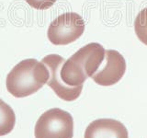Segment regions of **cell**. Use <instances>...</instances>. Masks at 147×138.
<instances>
[{
	"label": "cell",
	"instance_id": "8",
	"mask_svg": "<svg viewBox=\"0 0 147 138\" xmlns=\"http://www.w3.org/2000/svg\"><path fill=\"white\" fill-rule=\"evenodd\" d=\"M16 123V115L13 109L0 99V136L11 133Z\"/></svg>",
	"mask_w": 147,
	"mask_h": 138
},
{
	"label": "cell",
	"instance_id": "5",
	"mask_svg": "<svg viewBox=\"0 0 147 138\" xmlns=\"http://www.w3.org/2000/svg\"><path fill=\"white\" fill-rule=\"evenodd\" d=\"M126 72V61L116 50H106L105 58L92 79L98 85L112 86L121 79Z\"/></svg>",
	"mask_w": 147,
	"mask_h": 138
},
{
	"label": "cell",
	"instance_id": "1",
	"mask_svg": "<svg viewBox=\"0 0 147 138\" xmlns=\"http://www.w3.org/2000/svg\"><path fill=\"white\" fill-rule=\"evenodd\" d=\"M106 50L98 43H91L80 48L64 61L60 69V77L72 87H83L85 81L98 70L105 58Z\"/></svg>",
	"mask_w": 147,
	"mask_h": 138
},
{
	"label": "cell",
	"instance_id": "7",
	"mask_svg": "<svg viewBox=\"0 0 147 138\" xmlns=\"http://www.w3.org/2000/svg\"><path fill=\"white\" fill-rule=\"evenodd\" d=\"M84 138H129L125 125L114 119H98L86 127Z\"/></svg>",
	"mask_w": 147,
	"mask_h": 138
},
{
	"label": "cell",
	"instance_id": "6",
	"mask_svg": "<svg viewBox=\"0 0 147 138\" xmlns=\"http://www.w3.org/2000/svg\"><path fill=\"white\" fill-rule=\"evenodd\" d=\"M64 61V58L59 54H48L41 60L50 73L47 85L54 91L58 98L65 101H74L79 98L83 87H72L63 82L60 77V69Z\"/></svg>",
	"mask_w": 147,
	"mask_h": 138
},
{
	"label": "cell",
	"instance_id": "4",
	"mask_svg": "<svg viewBox=\"0 0 147 138\" xmlns=\"http://www.w3.org/2000/svg\"><path fill=\"white\" fill-rule=\"evenodd\" d=\"M84 31L83 18L76 12H66L51 22L47 36L54 45H67L79 39Z\"/></svg>",
	"mask_w": 147,
	"mask_h": 138
},
{
	"label": "cell",
	"instance_id": "2",
	"mask_svg": "<svg viewBox=\"0 0 147 138\" xmlns=\"http://www.w3.org/2000/svg\"><path fill=\"white\" fill-rule=\"evenodd\" d=\"M50 77L48 68L36 59H25L13 67L6 80L7 89L16 98H25L40 90Z\"/></svg>",
	"mask_w": 147,
	"mask_h": 138
},
{
	"label": "cell",
	"instance_id": "9",
	"mask_svg": "<svg viewBox=\"0 0 147 138\" xmlns=\"http://www.w3.org/2000/svg\"><path fill=\"white\" fill-rule=\"evenodd\" d=\"M135 33L142 43L147 45V7L142 9L134 21Z\"/></svg>",
	"mask_w": 147,
	"mask_h": 138
},
{
	"label": "cell",
	"instance_id": "3",
	"mask_svg": "<svg viewBox=\"0 0 147 138\" xmlns=\"http://www.w3.org/2000/svg\"><path fill=\"white\" fill-rule=\"evenodd\" d=\"M34 135L35 138H73L74 119L62 109H50L38 119Z\"/></svg>",
	"mask_w": 147,
	"mask_h": 138
},
{
	"label": "cell",
	"instance_id": "10",
	"mask_svg": "<svg viewBox=\"0 0 147 138\" xmlns=\"http://www.w3.org/2000/svg\"><path fill=\"white\" fill-rule=\"evenodd\" d=\"M31 7L39 10H45L53 6V4L56 2V0H25Z\"/></svg>",
	"mask_w": 147,
	"mask_h": 138
}]
</instances>
